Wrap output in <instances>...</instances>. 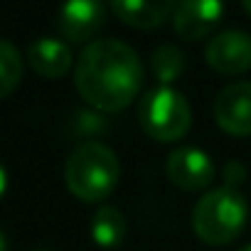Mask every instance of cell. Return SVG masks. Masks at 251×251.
I'll return each mask as SVG.
<instances>
[{"label": "cell", "mask_w": 251, "mask_h": 251, "mask_svg": "<svg viewBox=\"0 0 251 251\" xmlns=\"http://www.w3.org/2000/svg\"><path fill=\"white\" fill-rule=\"evenodd\" d=\"M126 229H128V224H126V217H123V212L118 207L103 204L91 217V239L101 249L121 246L123 236H126Z\"/></svg>", "instance_id": "cell-12"}, {"label": "cell", "mask_w": 251, "mask_h": 251, "mask_svg": "<svg viewBox=\"0 0 251 251\" xmlns=\"http://www.w3.org/2000/svg\"><path fill=\"white\" fill-rule=\"evenodd\" d=\"M165 173L175 187H180L185 192H195V190H204L212 185L214 163L204 151L185 146V148H177L170 153Z\"/></svg>", "instance_id": "cell-7"}, {"label": "cell", "mask_w": 251, "mask_h": 251, "mask_svg": "<svg viewBox=\"0 0 251 251\" xmlns=\"http://www.w3.org/2000/svg\"><path fill=\"white\" fill-rule=\"evenodd\" d=\"M74 128L79 136H96L106 128V121L96 111H79L74 116Z\"/></svg>", "instance_id": "cell-15"}, {"label": "cell", "mask_w": 251, "mask_h": 251, "mask_svg": "<svg viewBox=\"0 0 251 251\" xmlns=\"http://www.w3.org/2000/svg\"><path fill=\"white\" fill-rule=\"evenodd\" d=\"M138 123L153 141L173 143L187 136L192 126V108L185 94L170 86L151 89L138 103Z\"/></svg>", "instance_id": "cell-4"}, {"label": "cell", "mask_w": 251, "mask_h": 251, "mask_svg": "<svg viewBox=\"0 0 251 251\" xmlns=\"http://www.w3.org/2000/svg\"><path fill=\"white\" fill-rule=\"evenodd\" d=\"M74 86L96 111H123L136 101L143 86L141 57L121 40H94L76 59Z\"/></svg>", "instance_id": "cell-1"}, {"label": "cell", "mask_w": 251, "mask_h": 251, "mask_svg": "<svg viewBox=\"0 0 251 251\" xmlns=\"http://www.w3.org/2000/svg\"><path fill=\"white\" fill-rule=\"evenodd\" d=\"M121 165L116 153L101 141L79 143L64 165L67 190L81 202H101L118 185Z\"/></svg>", "instance_id": "cell-2"}, {"label": "cell", "mask_w": 251, "mask_h": 251, "mask_svg": "<svg viewBox=\"0 0 251 251\" xmlns=\"http://www.w3.org/2000/svg\"><path fill=\"white\" fill-rule=\"evenodd\" d=\"M224 18V5L217 0H185L175 5L173 30L180 40H204Z\"/></svg>", "instance_id": "cell-8"}, {"label": "cell", "mask_w": 251, "mask_h": 251, "mask_svg": "<svg viewBox=\"0 0 251 251\" xmlns=\"http://www.w3.org/2000/svg\"><path fill=\"white\" fill-rule=\"evenodd\" d=\"M27 62L30 67L45 76V79H59L64 76L72 64H74V54L72 47L64 40L57 37H40L27 47Z\"/></svg>", "instance_id": "cell-10"}, {"label": "cell", "mask_w": 251, "mask_h": 251, "mask_svg": "<svg viewBox=\"0 0 251 251\" xmlns=\"http://www.w3.org/2000/svg\"><path fill=\"white\" fill-rule=\"evenodd\" d=\"M151 69H153V76L160 81V86H168V84L177 81L185 72L182 50L175 47V45H160L151 54Z\"/></svg>", "instance_id": "cell-13"}, {"label": "cell", "mask_w": 251, "mask_h": 251, "mask_svg": "<svg viewBox=\"0 0 251 251\" xmlns=\"http://www.w3.org/2000/svg\"><path fill=\"white\" fill-rule=\"evenodd\" d=\"M0 251H8V239H5L3 231H0Z\"/></svg>", "instance_id": "cell-18"}, {"label": "cell", "mask_w": 251, "mask_h": 251, "mask_svg": "<svg viewBox=\"0 0 251 251\" xmlns=\"http://www.w3.org/2000/svg\"><path fill=\"white\" fill-rule=\"evenodd\" d=\"M23 54L20 50L8 42V40H0V99H5L8 94H13L23 79Z\"/></svg>", "instance_id": "cell-14"}, {"label": "cell", "mask_w": 251, "mask_h": 251, "mask_svg": "<svg viewBox=\"0 0 251 251\" xmlns=\"http://www.w3.org/2000/svg\"><path fill=\"white\" fill-rule=\"evenodd\" d=\"M246 217L249 207L239 190L214 187L197 200L192 209V229L200 241L209 246H224L241 234Z\"/></svg>", "instance_id": "cell-3"}, {"label": "cell", "mask_w": 251, "mask_h": 251, "mask_svg": "<svg viewBox=\"0 0 251 251\" xmlns=\"http://www.w3.org/2000/svg\"><path fill=\"white\" fill-rule=\"evenodd\" d=\"M37 251H50V249H37Z\"/></svg>", "instance_id": "cell-21"}, {"label": "cell", "mask_w": 251, "mask_h": 251, "mask_svg": "<svg viewBox=\"0 0 251 251\" xmlns=\"http://www.w3.org/2000/svg\"><path fill=\"white\" fill-rule=\"evenodd\" d=\"M106 20V8L99 0H74L59 8L57 27L64 40L69 42H86L91 40Z\"/></svg>", "instance_id": "cell-9"}, {"label": "cell", "mask_w": 251, "mask_h": 251, "mask_svg": "<svg viewBox=\"0 0 251 251\" xmlns=\"http://www.w3.org/2000/svg\"><path fill=\"white\" fill-rule=\"evenodd\" d=\"M111 10L123 25L138 27V30H153L173 18L175 3H165V0H155V3L153 0H118V3L111 5Z\"/></svg>", "instance_id": "cell-11"}, {"label": "cell", "mask_w": 251, "mask_h": 251, "mask_svg": "<svg viewBox=\"0 0 251 251\" xmlns=\"http://www.w3.org/2000/svg\"><path fill=\"white\" fill-rule=\"evenodd\" d=\"M244 10H246V15L251 18V0H246V3H244Z\"/></svg>", "instance_id": "cell-19"}, {"label": "cell", "mask_w": 251, "mask_h": 251, "mask_svg": "<svg viewBox=\"0 0 251 251\" xmlns=\"http://www.w3.org/2000/svg\"><path fill=\"white\" fill-rule=\"evenodd\" d=\"M212 113L224 133L234 138L251 136V81L226 84L217 94Z\"/></svg>", "instance_id": "cell-5"}, {"label": "cell", "mask_w": 251, "mask_h": 251, "mask_svg": "<svg viewBox=\"0 0 251 251\" xmlns=\"http://www.w3.org/2000/svg\"><path fill=\"white\" fill-rule=\"evenodd\" d=\"M207 64L219 74H244L251 69V35L241 30H226L214 35L204 47Z\"/></svg>", "instance_id": "cell-6"}, {"label": "cell", "mask_w": 251, "mask_h": 251, "mask_svg": "<svg viewBox=\"0 0 251 251\" xmlns=\"http://www.w3.org/2000/svg\"><path fill=\"white\" fill-rule=\"evenodd\" d=\"M5 190H8V170L3 168V163H0V197L5 195Z\"/></svg>", "instance_id": "cell-17"}, {"label": "cell", "mask_w": 251, "mask_h": 251, "mask_svg": "<svg viewBox=\"0 0 251 251\" xmlns=\"http://www.w3.org/2000/svg\"><path fill=\"white\" fill-rule=\"evenodd\" d=\"M239 251H251V244H249V246H244V249H239Z\"/></svg>", "instance_id": "cell-20"}, {"label": "cell", "mask_w": 251, "mask_h": 251, "mask_svg": "<svg viewBox=\"0 0 251 251\" xmlns=\"http://www.w3.org/2000/svg\"><path fill=\"white\" fill-rule=\"evenodd\" d=\"M222 177H224V187H231L236 190L244 180H246V168L239 163V160H229L222 170Z\"/></svg>", "instance_id": "cell-16"}]
</instances>
